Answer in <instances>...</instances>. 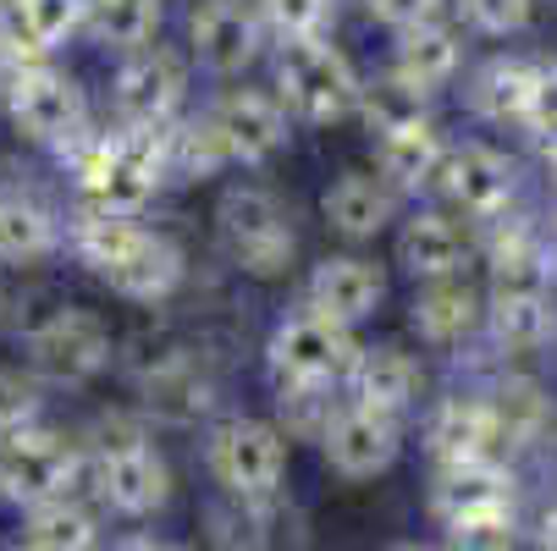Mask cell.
<instances>
[{"mask_svg": "<svg viewBox=\"0 0 557 551\" xmlns=\"http://www.w3.org/2000/svg\"><path fill=\"white\" fill-rule=\"evenodd\" d=\"M12 116L17 127L34 138V143H77L84 138V89L72 84V77L50 72L45 61L34 66H12Z\"/></svg>", "mask_w": 557, "mask_h": 551, "instance_id": "cell-8", "label": "cell"}, {"mask_svg": "<svg viewBox=\"0 0 557 551\" xmlns=\"http://www.w3.org/2000/svg\"><path fill=\"white\" fill-rule=\"evenodd\" d=\"M463 12L481 34H519L530 23V0H463Z\"/></svg>", "mask_w": 557, "mask_h": 551, "instance_id": "cell-40", "label": "cell"}, {"mask_svg": "<svg viewBox=\"0 0 557 551\" xmlns=\"http://www.w3.org/2000/svg\"><path fill=\"white\" fill-rule=\"evenodd\" d=\"M492 414H497V436H503V441H530V436L546 425V398H541L530 380H508V386L497 391Z\"/></svg>", "mask_w": 557, "mask_h": 551, "instance_id": "cell-35", "label": "cell"}, {"mask_svg": "<svg viewBox=\"0 0 557 551\" xmlns=\"http://www.w3.org/2000/svg\"><path fill=\"white\" fill-rule=\"evenodd\" d=\"M492 292L497 298H524V292H546V254L535 249V238L524 226L503 231L492 249Z\"/></svg>", "mask_w": 557, "mask_h": 551, "instance_id": "cell-27", "label": "cell"}, {"mask_svg": "<svg viewBox=\"0 0 557 551\" xmlns=\"http://www.w3.org/2000/svg\"><path fill=\"white\" fill-rule=\"evenodd\" d=\"M166 172V149H161V127H138L127 122V133L116 138H95L77 154V177H84V210H111V215H138Z\"/></svg>", "mask_w": 557, "mask_h": 551, "instance_id": "cell-1", "label": "cell"}, {"mask_svg": "<svg viewBox=\"0 0 557 551\" xmlns=\"http://www.w3.org/2000/svg\"><path fill=\"white\" fill-rule=\"evenodd\" d=\"M210 475L244 502H260L282 486L287 475V441L282 430L260 425V419H232L215 430L210 441Z\"/></svg>", "mask_w": 557, "mask_h": 551, "instance_id": "cell-6", "label": "cell"}, {"mask_svg": "<svg viewBox=\"0 0 557 551\" xmlns=\"http://www.w3.org/2000/svg\"><path fill=\"white\" fill-rule=\"evenodd\" d=\"M161 149H166V166H177V172H188V177H210L215 166H226L232 154H226V143H221V133L210 127V116L205 122H161Z\"/></svg>", "mask_w": 557, "mask_h": 551, "instance_id": "cell-31", "label": "cell"}, {"mask_svg": "<svg viewBox=\"0 0 557 551\" xmlns=\"http://www.w3.org/2000/svg\"><path fill=\"white\" fill-rule=\"evenodd\" d=\"M359 111L375 133H397V127H414L425 122V89H414L409 77H381V84L359 89Z\"/></svg>", "mask_w": 557, "mask_h": 551, "instance_id": "cell-33", "label": "cell"}, {"mask_svg": "<svg viewBox=\"0 0 557 551\" xmlns=\"http://www.w3.org/2000/svg\"><path fill=\"white\" fill-rule=\"evenodd\" d=\"M381 292H386V276L370 260H326L309 276V309L337 314V321H348V326L364 321V314H375Z\"/></svg>", "mask_w": 557, "mask_h": 551, "instance_id": "cell-16", "label": "cell"}, {"mask_svg": "<svg viewBox=\"0 0 557 551\" xmlns=\"http://www.w3.org/2000/svg\"><path fill=\"white\" fill-rule=\"evenodd\" d=\"M276 89H282V105L298 122H343L348 111H359V89L364 84L354 77L348 55L314 34V39H287L282 45Z\"/></svg>", "mask_w": 557, "mask_h": 551, "instance_id": "cell-2", "label": "cell"}, {"mask_svg": "<svg viewBox=\"0 0 557 551\" xmlns=\"http://www.w3.org/2000/svg\"><path fill=\"white\" fill-rule=\"evenodd\" d=\"M23 12L34 17V28L45 34V45L55 50L66 34H77V28H84L89 0H23Z\"/></svg>", "mask_w": 557, "mask_h": 551, "instance_id": "cell-39", "label": "cell"}, {"mask_svg": "<svg viewBox=\"0 0 557 551\" xmlns=\"http://www.w3.org/2000/svg\"><path fill=\"white\" fill-rule=\"evenodd\" d=\"M397 260H404L414 276H453L463 260V231L447 215H414L397 238Z\"/></svg>", "mask_w": 557, "mask_h": 551, "instance_id": "cell-23", "label": "cell"}, {"mask_svg": "<svg viewBox=\"0 0 557 551\" xmlns=\"http://www.w3.org/2000/svg\"><path fill=\"white\" fill-rule=\"evenodd\" d=\"M348 386H354V403L404 414L414 403V391H420V370H414L409 353H397V348H375V353L359 348V359L348 370Z\"/></svg>", "mask_w": 557, "mask_h": 551, "instance_id": "cell-19", "label": "cell"}, {"mask_svg": "<svg viewBox=\"0 0 557 551\" xmlns=\"http://www.w3.org/2000/svg\"><path fill=\"white\" fill-rule=\"evenodd\" d=\"M144 391H149V409L166 414V419H177V425H188V419H199V414L210 409V380L194 370L188 353H172L161 370L144 380Z\"/></svg>", "mask_w": 557, "mask_h": 551, "instance_id": "cell-24", "label": "cell"}, {"mask_svg": "<svg viewBox=\"0 0 557 551\" xmlns=\"http://www.w3.org/2000/svg\"><path fill=\"white\" fill-rule=\"evenodd\" d=\"M332 17V0H265V28L287 39H314Z\"/></svg>", "mask_w": 557, "mask_h": 551, "instance_id": "cell-37", "label": "cell"}, {"mask_svg": "<svg viewBox=\"0 0 557 551\" xmlns=\"http://www.w3.org/2000/svg\"><path fill=\"white\" fill-rule=\"evenodd\" d=\"M106 359H111V337H106V326L95 321L89 309H61V314H50L45 326L28 331V364L45 380H55V386L95 380L106 370Z\"/></svg>", "mask_w": 557, "mask_h": 551, "instance_id": "cell-7", "label": "cell"}, {"mask_svg": "<svg viewBox=\"0 0 557 551\" xmlns=\"http://www.w3.org/2000/svg\"><path fill=\"white\" fill-rule=\"evenodd\" d=\"M436 183L447 188L453 204H463L469 215H497L513 193V166L503 161L497 149L486 143H463L453 154H442V166H436Z\"/></svg>", "mask_w": 557, "mask_h": 551, "instance_id": "cell-14", "label": "cell"}, {"mask_svg": "<svg viewBox=\"0 0 557 551\" xmlns=\"http://www.w3.org/2000/svg\"><path fill=\"white\" fill-rule=\"evenodd\" d=\"M50 249H55L50 210L28 199H0V260H39Z\"/></svg>", "mask_w": 557, "mask_h": 551, "instance_id": "cell-32", "label": "cell"}, {"mask_svg": "<svg viewBox=\"0 0 557 551\" xmlns=\"http://www.w3.org/2000/svg\"><path fill=\"white\" fill-rule=\"evenodd\" d=\"M474 314H481V303H474V292L453 276H431V287L414 298V326L431 337V342H458Z\"/></svg>", "mask_w": 557, "mask_h": 551, "instance_id": "cell-25", "label": "cell"}, {"mask_svg": "<svg viewBox=\"0 0 557 551\" xmlns=\"http://www.w3.org/2000/svg\"><path fill=\"white\" fill-rule=\"evenodd\" d=\"M183 89H188V72L172 50H154V45H138L127 55V66L116 72V105L127 122L138 127H161L177 116L183 105Z\"/></svg>", "mask_w": 557, "mask_h": 551, "instance_id": "cell-9", "label": "cell"}, {"mask_svg": "<svg viewBox=\"0 0 557 551\" xmlns=\"http://www.w3.org/2000/svg\"><path fill=\"white\" fill-rule=\"evenodd\" d=\"M541 143H546V154H552V161H557V122H552V127L541 133Z\"/></svg>", "mask_w": 557, "mask_h": 551, "instance_id": "cell-44", "label": "cell"}, {"mask_svg": "<svg viewBox=\"0 0 557 551\" xmlns=\"http://www.w3.org/2000/svg\"><path fill=\"white\" fill-rule=\"evenodd\" d=\"M508 502H513V475L503 463H492V452L442 463V475H436V513L442 518L481 513V508H508Z\"/></svg>", "mask_w": 557, "mask_h": 551, "instance_id": "cell-17", "label": "cell"}, {"mask_svg": "<svg viewBox=\"0 0 557 551\" xmlns=\"http://www.w3.org/2000/svg\"><path fill=\"white\" fill-rule=\"evenodd\" d=\"M23 540L34 551H89L100 540V529H95V518L77 508V502L50 497V502H34V513L23 524Z\"/></svg>", "mask_w": 557, "mask_h": 551, "instance_id": "cell-26", "label": "cell"}, {"mask_svg": "<svg viewBox=\"0 0 557 551\" xmlns=\"http://www.w3.org/2000/svg\"><path fill=\"white\" fill-rule=\"evenodd\" d=\"M34 419V386L23 375H0V430Z\"/></svg>", "mask_w": 557, "mask_h": 551, "instance_id": "cell-41", "label": "cell"}, {"mask_svg": "<svg viewBox=\"0 0 557 551\" xmlns=\"http://www.w3.org/2000/svg\"><path fill=\"white\" fill-rule=\"evenodd\" d=\"M364 7H370V17H381V23H392V28H404V23L431 17L436 0H364Z\"/></svg>", "mask_w": 557, "mask_h": 551, "instance_id": "cell-42", "label": "cell"}, {"mask_svg": "<svg viewBox=\"0 0 557 551\" xmlns=\"http://www.w3.org/2000/svg\"><path fill=\"white\" fill-rule=\"evenodd\" d=\"M122 298H138V303H161L177 281H183V249L172 238H161V231H138V243L100 271Z\"/></svg>", "mask_w": 557, "mask_h": 551, "instance_id": "cell-15", "label": "cell"}, {"mask_svg": "<svg viewBox=\"0 0 557 551\" xmlns=\"http://www.w3.org/2000/svg\"><path fill=\"white\" fill-rule=\"evenodd\" d=\"M89 28L116 45V50H138L154 39V28H161V0H89Z\"/></svg>", "mask_w": 557, "mask_h": 551, "instance_id": "cell-29", "label": "cell"}, {"mask_svg": "<svg viewBox=\"0 0 557 551\" xmlns=\"http://www.w3.org/2000/svg\"><path fill=\"white\" fill-rule=\"evenodd\" d=\"M492 331H497V342H508V348L530 353V348L552 342V331H557V314H552L546 292L497 298V303H492Z\"/></svg>", "mask_w": 557, "mask_h": 551, "instance_id": "cell-30", "label": "cell"}, {"mask_svg": "<svg viewBox=\"0 0 557 551\" xmlns=\"http://www.w3.org/2000/svg\"><path fill=\"white\" fill-rule=\"evenodd\" d=\"M282 419L293 436L304 441H321L326 425L337 419V403H332V380H298V386H282Z\"/></svg>", "mask_w": 557, "mask_h": 551, "instance_id": "cell-34", "label": "cell"}, {"mask_svg": "<svg viewBox=\"0 0 557 551\" xmlns=\"http://www.w3.org/2000/svg\"><path fill=\"white\" fill-rule=\"evenodd\" d=\"M326 463L348 480H370L381 468H392L397 458V414L370 409V403H348L337 409V419L326 425Z\"/></svg>", "mask_w": 557, "mask_h": 551, "instance_id": "cell-10", "label": "cell"}, {"mask_svg": "<svg viewBox=\"0 0 557 551\" xmlns=\"http://www.w3.org/2000/svg\"><path fill=\"white\" fill-rule=\"evenodd\" d=\"M210 127L221 133L226 154L232 161H265V154H276L287 143V105L260 95V89H232L221 95V105L210 111Z\"/></svg>", "mask_w": 557, "mask_h": 551, "instance_id": "cell-11", "label": "cell"}, {"mask_svg": "<svg viewBox=\"0 0 557 551\" xmlns=\"http://www.w3.org/2000/svg\"><path fill=\"white\" fill-rule=\"evenodd\" d=\"M100 491L116 513L127 518H149L154 508H166L172 497V475L166 463L149 452V441H133V447H116V452H100Z\"/></svg>", "mask_w": 557, "mask_h": 551, "instance_id": "cell-13", "label": "cell"}, {"mask_svg": "<svg viewBox=\"0 0 557 551\" xmlns=\"http://www.w3.org/2000/svg\"><path fill=\"white\" fill-rule=\"evenodd\" d=\"M552 122H557V72H541V84L530 95V111H524V127L546 133Z\"/></svg>", "mask_w": 557, "mask_h": 551, "instance_id": "cell-43", "label": "cell"}, {"mask_svg": "<svg viewBox=\"0 0 557 551\" xmlns=\"http://www.w3.org/2000/svg\"><path fill=\"white\" fill-rule=\"evenodd\" d=\"M321 210H326V221L343 231V238H375V231L392 221V193L375 177H359L354 172V177H343V183L326 188Z\"/></svg>", "mask_w": 557, "mask_h": 551, "instance_id": "cell-22", "label": "cell"}, {"mask_svg": "<svg viewBox=\"0 0 557 551\" xmlns=\"http://www.w3.org/2000/svg\"><path fill=\"white\" fill-rule=\"evenodd\" d=\"M442 138L431 122H414V127H397V133H381V177L392 188H425L436 183V166H442Z\"/></svg>", "mask_w": 557, "mask_h": 551, "instance_id": "cell-21", "label": "cell"}, {"mask_svg": "<svg viewBox=\"0 0 557 551\" xmlns=\"http://www.w3.org/2000/svg\"><path fill=\"white\" fill-rule=\"evenodd\" d=\"M392 72L409 77L414 89L431 95L436 84H447V77L458 72V39H453L442 23H431V17L404 23V34H397V55H392Z\"/></svg>", "mask_w": 557, "mask_h": 551, "instance_id": "cell-20", "label": "cell"}, {"mask_svg": "<svg viewBox=\"0 0 557 551\" xmlns=\"http://www.w3.org/2000/svg\"><path fill=\"white\" fill-rule=\"evenodd\" d=\"M359 359V342L348 331V321L321 309H304L293 321L276 326L271 337V370L276 386H298V380H343Z\"/></svg>", "mask_w": 557, "mask_h": 551, "instance_id": "cell-3", "label": "cell"}, {"mask_svg": "<svg viewBox=\"0 0 557 551\" xmlns=\"http://www.w3.org/2000/svg\"><path fill=\"white\" fill-rule=\"evenodd\" d=\"M260 12L249 0H205L194 12V50L210 72H244L260 55Z\"/></svg>", "mask_w": 557, "mask_h": 551, "instance_id": "cell-12", "label": "cell"}, {"mask_svg": "<svg viewBox=\"0 0 557 551\" xmlns=\"http://www.w3.org/2000/svg\"><path fill=\"white\" fill-rule=\"evenodd\" d=\"M221 238L249 276H276L293 265V226L265 188H232L221 199Z\"/></svg>", "mask_w": 557, "mask_h": 551, "instance_id": "cell-5", "label": "cell"}, {"mask_svg": "<svg viewBox=\"0 0 557 551\" xmlns=\"http://www.w3.org/2000/svg\"><path fill=\"white\" fill-rule=\"evenodd\" d=\"M447 535L458 546H508L513 540V502L508 508H481V513H458V518H447Z\"/></svg>", "mask_w": 557, "mask_h": 551, "instance_id": "cell-38", "label": "cell"}, {"mask_svg": "<svg viewBox=\"0 0 557 551\" xmlns=\"http://www.w3.org/2000/svg\"><path fill=\"white\" fill-rule=\"evenodd\" d=\"M45 55H50V45L34 28V17L23 12V0H7V7H0V61L7 66H34Z\"/></svg>", "mask_w": 557, "mask_h": 551, "instance_id": "cell-36", "label": "cell"}, {"mask_svg": "<svg viewBox=\"0 0 557 551\" xmlns=\"http://www.w3.org/2000/svg\"><path fill=\"white\" fill-rule=\"evenodd\" d=\"M425 441H431L436 463H458V458H486L503 436H497L492 403H481V398H447V403L431 414Z\"/></svg>", "mask_w": 557, "mask_h": 551, "instance_id": "cell-18", "label": "cell"}, {"mask_svg": "<svg viewBox=\"0 0 557 551\" xmlns=\"http://www.w3.org/2000/svg\"><path fill=\"white\" fill-rule=\"evenodd\" d=\"M546 546H557V513L546 518Z\"/></svg>", "mask_w": 557, "mask_h": 551, "instance_id": "cell-45", "label": "cell"}, {"mask_svg": "<svg viewBox=\"0 0 557 551\" xmlns=\"http://www.w3.org/2000/svg\"><path fill=\"white\" fill-rule=\"evenodd\" d=\"M72 480H77V452L55 430H39L34 419L0 430V497L34 508L66 497Z\"/></svg>", "mask_w": 557, "mask_h": 551, "instance_id": "cell-4", "label": "cell"}, {"mask_svg": "<svg viewBox=\"0 0 557 551\" xmlns=\"http://www.w3.org/2000/svg\"><path fill=\"white\" fill-rule=\"evenodd\" d=\"M535 84H541V66H530V61H497V66L481 72V84H474V105H481L492 122H524Z\"/></svg>", "mask_w": 557, "mask_h": 551, "instance_id": "cell-28", "label": "cell"}]
</instances>
